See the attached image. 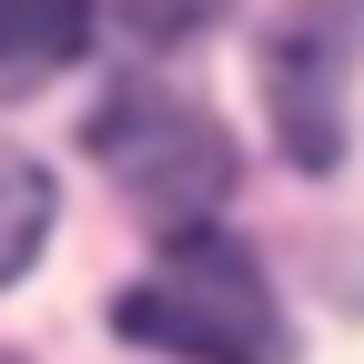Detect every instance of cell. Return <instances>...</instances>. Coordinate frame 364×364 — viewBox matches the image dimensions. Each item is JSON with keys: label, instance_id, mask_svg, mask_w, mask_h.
<instances>
[{"label": "cell", "instance_id": "6da1fadb", "mask_svg": "<svg viewBox=\"0 0 364 364\" xmlns=\"http://www.w3.org/2000/svg\"><path fill=\"white\" fill-rule=\"evenodd\" d=\"M112 324L172 364H294V324L273 304L253 243H233V233H182L122 294Z\"/></svg>", "mask_w": 364, "mask_h": 364}, {"label": "cell", "instance_id": "7a4b0ae2", "mask_svg": "<svg viewBox=\"0 0 364 364\" xmlns=\"http://www.w3.org/2000/svg\"><path fill=\"white\" fill-rule=\"evenodd\" d=\"M91 162H102L122 182V203L162 223V233H213V203L233 193V132L213 122V102H193V91L172 81H112L102 112L81 122Z\"/></svg>", "mask_w": 364, "mask_h": 364}, {"label": "cell", "instance_id": "3957f363", "mask_svg": "<svg viewBox=\"0 0 364 364\" xmlns=\"http://www.w3.org/2000/svg\"><path fill=\"white\" fill-rule=\"evenodd\" d=\"M344 81H354V31L324 0H304V11L263 41V112H273V142L304 172H324L344 152Z\"/></svg>", "mask_w": 364, "mask_h": 364}, {"label": "cell", "instance_id": "277c9868", "mask_svg": "<svg viewBox=\"0 0 364 364\" xmlns=\"http://www.w3.org/2000/svg\"><path fill=\"white\" fill-rule=\"evenodd\" d=\"M91 51V0H0V102L61 81Z\"/></svg>", "mask_w": 364, "mask_h": 364}, {"label": "cell", "instance_id": "5b68a950", "mask_svg": "<svg viewBox=\"0 0 364 364\" xmlns=\"http://www.w3.org/2000/svg\"><path fill=\"white\" fill-rule=\"evenodd\" d=\"M41 243H51V172L21 142H0V284H21Z\"/></svg>", "mask_w": 364, "mask_h": 364}, {"label": "cell", "instance_id": "8992f818", "mask_svg": "<svg viewBox=\"0 0 364 364\" xmlns=\"http://www.w3.org/2000/svg\"><path fill=\"white\" fill-rule=\"evenodd\" d=\"M122 11V31H142V41H193V31H213L233 0H112Z\"/></svg>", "mask_w": 364, "mask_h": 364}, {"label": "cell", "instance_id": "52a82bcc", "mask_svg": "<svg viewBox=\"0 0 364 364\" xmlns=\"http://www.w3.org/2000/svg\"><path fill=\"white\" fill-rule=\"evenodd\" d=\"M0 364H21V354H0Z\"/></svg>", "mask_w": 364, "mask_h": 364}]
</instances>
